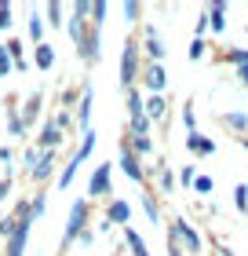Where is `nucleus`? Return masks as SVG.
Listing matches in <instances>:
<instances>
[{
  "instance_id": "obj_18",
  "label": "nucleus",
  "mask_w": 248,
  "mask_h": 256,
  "mask_svg": "<svg viewBox=\"0 0 248 256\" xmlns=\"http://www.w3.org/2000/svg\"><path fill=\"white\" fill-rule=\"evenodd\" d=\"M124 238H128V246H132V256H150V249H146V242H143V234H139V230L124 227Z\"/></svg>"
},
{
  "instance_id": "obj_41",
  "label": "nucleus",
  "mask_w": 248,
  "mask_h": 256,
  "mask_svg": "<svg viewBox=\"0 0 248 256\" xmlns=\"http://www.w3.org/2000/svg\"><path fill=\"white\" fill-rule=\"evenodd\" d=\"M0 256H4V246H0Z\"/></svg>"
},
{
  "instance_id": "obj_20",
  "label": "nucleus",
  "mask_w": 248,
  "mask_h": 256,
  "mask_svg": "<svg viewBox=\"0 0 248 256\" xmlns=\"http://www.w3.org/2000/svg\"><path fill=\"white\" fill-rule=\"evenodd\" d=\"M37 114H40V96H29L26 110H22V124H26V132L33 128V121H37Z\"/></svg>"
},
{
  "instance_id": "obj_33",
  "label": "nucleus",
  "mask_w": 248,
  "mask_h": 256,
  "mask_svg": "<svg viewBox=\"0 0 248 256\" xmlns=\"http://www.w3.org/2000/svg\"><path fill=\"white\" fill-rule=\"evenodd\" d=\"M22 161H26V168H29V172L37 168V161H40V154H37V146H33V150H26V158H22Z\"/></svg>"
},
{
  "instance_id": "obj_1",
  "label": "nucleus",
  "mask_w": 248,
  "mask_h": 256,
  "mask_svg": "<svg viewBox=\"0 0 248 256\" xmlns=\"http://www.w3.org/2000/svg\"><path fill=\"white\" fill-rule=\"evenodd\" d=\"M29 227H33V208L29 202H18L15 205V230H11V238H7V256H22L26 252V238H29Z\"/></svg>"
},
{
  "instance_id": "obj_23",
  "label": "nucleus",
  "mask_w": 248,
  "mask_h": 256,
  "mask_svg": "<svg viewBox=\"0 0 248 256\" xmlns=\"http://www.w3.org/2000/svg\"><path fill=\"white\" fill-rule=\"evenodd\" d=\"M234 205H238L241 212H248V183H238V187H234Z\"/></svg>"
},
{
  "instance_id": "obj_14",
  "label": "nucleus",
  "mask_w": 248,
  "mask_h": 256,
  "mask_svg": "<svg viewBox=\"0 0 248 256\" xmlns=\"http://www.w3.org/2000/svg\"><path fill=\"white\" fill-rule=\"evenodd\" d=\"M186 150H190V154L208 158V154H216V143H212V139H205V136H190V139H186Z\"/></svg>"
},
{
  "instance_id": "obj_38",
  "label": "nucleus",
  "mask_w": 248,
  "mask_h": 256,
  "mask_svg": "<svg viewBox=\"0 0 248 256\" xmlns=\"http://www.w3.org/2000/svg\"><path fill=\"white\" fill-rule=\"evenodd\" d=\"M7 190H11V180H0V202L7 198Z\"/></svg>"
},
{
  "instance_id": "obj_21",
  "label": "nucleus",
  "mask_w": 248,
  "mask_h": 256,
  "mask_svg": "<svg viewBox=\"0 0 248 256\" xmlns=\"http://www.w3.org/2000/svg\"><path fill=\"white\" fill-rule=\"evenodd\" d=\"M223 124H230V132H238L245 139V128H248V114H223Z\"/></svg>"
},
{
  "instance_id": "obj_4",
  "label": "nucleus",
  "mask_w": 248,
  "mask_h": 256,
  "mask_svg": "<svg viewBox=\"0 0 248 256\" xmlns=\"http://www.w3.org/2000/svg\"><path fill=\"white\" fill-rule=\"evenodd\" d=\"M84 230H88V198H80V202H73V208H69V224L62 230V246H73Z\"/></svg>"
},
{
  "instance_id": "obj_31",
  "label": "nucleus",
  "mask_w": 248,
  "mask_h": 256,
  "mask_svg": "<svg viewBox=\"0 0 248 256\" xmlns=\"http://www.w3.org/2000/svg\"><path fill=\"white\" fill-rule=\"evenodd\" d=\"M139 15H143V4H135V0H132V4H124V18H139Z\"/></svg>"
},
{
  "instance_id": "obj_17",
  "label": "nucleus",
  "mask_w": 248,
  "mask_h": 256,
  "mask_svg": "<svg viewBox=\"0 0 248 256\" xmlns=\"http://www.w3.org/2000/svg\"><path fill=\"white\" fill-rule=\"evenodd\" d=\"M205 15L212 22V33H223V15H227V4H208Z\"/></svg>"
},
{
  "instance_id": "obj_12",
  "label": "nucleus",
  "mask_w": 248,
  "mask_h": 256,
  "mask_svg": "<svg viewBox=\"0 0 248 256\" xmlns=\"http://www.w3.org/2000/svg\"><path fill=\"white\" fill-rule=\"evenodd\" d=\"M128 220H132V205H128V202H121V198H117V202H110L106 224H128Z\"/></svg>"
},
{
  "instance_id": "obj_26",
  "label": "nucleus",
  "mask_w": 248,
  "mask_h": 256,
  "mask_svg": "<svg viewBox=\"0 0 248 256\" xmlns=\"http://www.w3.org/2000/svg\"><path fill=\"white\" fill-rule=\"evenodd\" d=\"M11 70H15V59H11V52H7V44H0V74H11Z\"/></svg>"
},
{
  "instance_id": "obj_5",
  "label": "nucleus",
  "mask_w": 248,
  "mask_h": 256,
  "mask_svg": "<svg viewBox=\"0 0 248 256\" xmlns=\"http://www.w3.org/2000/svg\"><path fill=\"white\" fill-rule=\"evenodd\" d=\"M172 234L179 238V242H186V252H201V249H205V242H201V234H197V230H194L190 224H186L183 216H179V220L172 224Z\"/></svg>"
},
{
  "instance_id": "obj_25",
  "label": "nucleus",
  "mask_w": 248,
  "mask_h": 256,
  "mask_svg": "<svg viewBox=\"0 0 248 256\" xmlns=\"http://www.w3.org/2000/svg\"><path fill=\"white\" fill-rule=\"evenodd\" d=\"M143 208H146V220H150V224H157V220H161V208H157V202H153L150 194H143Z\"/></svg>"
},
{
  "instance_id": "obj_3",
  "label": "nucleus",
  "mask_w": 248,
  "mask_h": 256,
  "mask_svg": "<svg viewBox=\"0 0 248 256\" xmlns=\"http://www.w3.org/2000/svg\"><path fill=\"white\" fill-rule=\"evenodd\" d=\"M139 77H143V70H139V37H124V48H121V84L132 88Z\"/></svg>"
},
{
  "instance_id": "obj_40",
  "label": "nucleus",
  "mask_w": 248,
  "mask_h": 256,
  "mask_svg": "<svg viewBox=\"0 0 248 256\" xmlns=\"http://www.w3.org/2000/svg\"><path fill=\"white\" fill-rule=\"evenodd\" d=\"M241 146H248V136H245V139H241Z\"/></svg>"
},
{
  "instance_id": "obj_27",
  "label": "nucleus",
  "mask_w": 248,
  "mask_h": 256,
  "mask_svg": "<svg viewBox=\"0 0 248 256\" xmlns=\"http://www.w3.org/2000/svg\"><path fill=\"white\" fill-rule=\"evenodd\" d=\"M205 52H208V40H205V37H194V44H190V59H205Z\"/></svg>"
},
{
  "instance_id": "obj_39",
  "label": "nucleus",
  "mask_w": 248,
  "mask_h": 256,
  "mask_svg": "<svg viewBox=\"0 0 248 256\" xmlns=\"http://www.w3.org/2000/svg\"><path fill=\"white\" fill-rule=\"evenodd\" d=\"M238 77H241L245 84H248V66H238Z\"/></svg>"
},
{
  "instance_id": "obj_29",
  "label": "nucleus",
  "mask_w": 248,
  "mask_h": 256,
  "mask_svg": "<svg viewBox=\"0 0 248 256\" xmlns=\"http://www.w3.org/2000/svg\"><path fill=\"white\" fill-rule=\"evenodd\" d=\"M48 22H51V26L62 22V4H48Z\"/></svg>"
},
{
  "instance_id": "obj_9",
  "label": "nucleus",
  "mask_w": 248,
  "mask_h": 256,
  "mask_svg": "<svg viewBox=\"0 0 248 256\" xmlns=\"http://www.w3.org/2000/svg\"><path fill=\"white\" fill-rule=\"evenodd\" d=\"M62 136H66V132H62V128H58L55 121H48V124H44V128H40V136H37V143H40V150H55L58 143H62Z\"/></svg>"
},
{
  "instance_id": "obj_15",
  "label": "nucleus",
  "mask_w": 248,
  "mask_h": 256,
  "mask_svg": "<svg viewBox=\"0 0 248 256\" xmlns=\"http://www.w3.org/2000/svg\"><path fill=\"white\" fill-rule=\"evenodd\" d=\"M33 52H37V70H51V66H55V48H51L48 40L37 44Z\"/></svg>"
},
{
  "instance_id": "obj_7",
  "label": "nucleus",
  "mask_w": 248,
  "mask_h": 256,
  "mask_svg": "<svg viewBox=\"0 0 248 256\" xmlns=\"http://www.w3.org/2000/svg\"><path fill=\"white\" fill-rule=\"evenodd\" d=\"M113 187H110V165H99L95 172H91L88 180V198H106Z\"/></svg>"
},
{
  "instance_id": "obj_32",
  "label": "nucleus",
  "mask_w": 248,
  "mask_h": 256,
  "mask_svg": "<svg viewBox=\"0 0 248 256\" xmlns=\"http://www.w3.org/2000/svg\"><path fill=\"white\" fill-rule=\"evenodd\" d=\"M29 208H33V220H37V216H44V194L29 198Z\"/></svg>"
},
{
  "instance_id": "obj_16",
  "label": "nucleus",
  "mask_w": 248,
  "mask_h": 256,
  "mask_svg": "<svg viewBox=\"0 0 248 256\" xmlns=\"http://www.w3.org/2000/svg\"><path fill=\"white\" fill-rule=\"evenodd\" d=\"M88 121H91V84L80 88V128L88 132Z\"/></svg>"
},
{
  "instance_id": "obj_28",
  "label": "nucleus",
  "mask_w": 248,
  "mask_h": 256,
  "mask_svg": "<svg viewBox=\"0 0 248 256\" xmlns=\"http://www.w3.org/2000/svg\"><path fill=\"white\" fill-rule=\"evenodd\" d=\"M212 187H216L212 176H197V180H194V190H197V194H212Z\"/></svg>"
},
{
  "instance_id": "obj_11",
  "label": "nucleus",
  "mask_w": 248,
  "mask_h": 256,
  "mask_svg": "<svg viewBox=\"0 0 248 256\" xmlns=\"http://www.w3.org/2000/svg\"><path fill=\"white\" fill-rule=\"evenodd\" d=\"M143 48H146V55H150L153 62H161V59H164V44H161V33L153 30V26L146 30V37H143Z\"/></svg>"
},
{
  "instance_id": "obj_2",
  "label": "nucleus",
  "mask_w": 248,
  "mask_h": 256,
  "mask_svg": "<svg viewBox=\"0 0 248 256\" xmlns=\"http://www.w3.org/2000/svg\"><path fill=\"white\" fill-rule=\"evenodd\" d=\"M91 150H95V132H91V128H88V132L84 136H80V146H77V154L73 158H69V165L62 168V172H58V187H69V183H73V176H77V168L80 165H84V161L91 158Z\"/></svg>"
},
{
  "instance_id": "obj_37",
  "label": "nucleus",
  "mask_w": 248,
  "mask_h": 256,
  "mask_svg": "<svg viewBox=\"0 0 248 256\" xmlns=\"http://www.w3.org/2000/svg\"><path fill=\"white\" fill-rule=\"evenodd\" d=\"M11 158H15V154H11L7 146H0V165H7V172H11Z\"/></svg>"
},
{
  "instance_id": "obj_8",
  "label": "nucleus",
  "mask_w": 248,
  "mask_h": 256,
  "mask_svg": "<svg viewBox=\"0 0 248 256\" xmlns=\"http://www.w3.org/2000/svg\"><path fill=\"white\" fill-rule=\"evenodd\" d=\"M55 165H58V154H55V150H40V161H37V168L29 172V176H33V183H44V180H48L51 172H55Z\"/></svg>"
},
{
  "instance_id": "obj_6",
  "label": "nucleus",
  "mask_w": 248,
  "mask_h": 256,
  "mask_svg": "<svg viewBox=\"0 0 248 256\" xmlns=\"http://www.w3.org/2000/svg\"><path fill=\"white\" fill-rule=\"evenodd\" d=\"M143 84H146L150 96H164V84H168V77H164V66H161V62H150V66L143 70Z\"/></svg>"
},
{
  "instance_id": "obj_22",
  "label": "nucleus",
  "mask_w": 248,
  "mask_h": 256,
  "mask_svg": "<svg viewBox=\"0 0 248 256\" xmlns=\"http://www.w3.org/2000/svg\"><path fill=\"white\" fill-rule=\"evenodd\" d=\"M29 37H33V48H37V44H44V18L37 15V11L29 15Z\"/></svg>"
},
{
  "instance_id": "obj_24",
  "label": "nucleus",
  "mask_w": 248,
  "mask_h": 256,
  "mask_svg": "<svg viewBox=\"0 0 248 256\" xmlns=\"http://www.w3.org/2000/svg\"><path fill=\"white\" fill-rule=\"evenodd\" d=\"M183 121H186V139L197 136V118H194V106H190V102L183 106Z\"/></svg>"
},
{
  "instance_id": "obj_35",
  "label": "nucleus",
  "mask_w": 248,
  "mask_h": 256,
  "mask_svg": "<svg viewBox=\"0 0 248 256\" xmlns=\"http://www.w3.org/2000/svg\"><path fill=\"white\" fill-rule=\"evenodd\" d=\"M168 256H183V249H179V238H175V234H168Z\"/></svg>"
},
{
  "instance_id": "obj_10",
  "label": "nucleus",
  "mask_w": 248,
  "mask_h": 256,
  "mask_svg": "<svg viewBox=\"0 0 248 256\" xmlns=\"http://www.w3.org/2000/svg\"><path fill=\"white\" fill-rule=\"evenodd\" d=\"M121 168H124V176H128V180L143 183V165H139V158H135L128 146H121Z\"/></svg>"
},
{
  "instance_id": "obj_36",
  "label": "nucleus",
  "mask_w": 248,
  "mask_h": 256,
  "mask_svg": "<svg viewBox=\"0 0 248 256\" xmlns=\"http://www.w3.org/2000/svg\"><path fill=\"white\" fill-rule=\"evenodd\" d=\"M179 180H183V187H186V183H194V180H197V172H194V165H186Z\"/></svg>"
},
{
  "instance_id": "obj_13",
  "label": "nucleus",
  "mask_w": 248,
  "mask_h": 256,
  "mask_svg": "<svg viewBox=\"0 0 248 256\" xmlns=\"http://www.w3.org/2000/svg\"><path fill=\"white\" fill-rule=\"evenodd\" d=\"M143 106H146V118H150V124H153V121H161V118H164L168 102H164V96H146Z\"/></svg>"
},
{
  "instance_id": "obj_34",
  "label": "nucleus",
  "mask_w": 248,
  "mask_h": 256,
  "mask_svg": "<svg viewBox=\"0 0 248 256\" xmlns=\"http://www.w3.org/2000/svg\"><path fill=\"white\" fill-rule=\"evenodd\" d=\"M161 190H175V180H172L168 168H161Z\"/></svg>"
},
{
  "instance_id": "obj_30",
  "label": "nucleus",
  "mask_w": 248,
  "mask_h": 256,
  "mask_svg": "<svg viewBox=\"0 0 248 256\" xmlns=\"http://www.w3.org/2000/svg\"><path fill=\"white\" fill-rule=\"evenodd\" d=\"M11 26V4H0V33Z\"/></svg>"
},
{
  "instance_id": "obj_19",
  "label": "nucleus",
  "mask_w": 248,
  "mask_h": 256,
  "mask_svg": "<svg viewBox=\"0 0 248 256\" xmlns=\"http://www.w3.org/2000/svg\"><path fill=\"white\" fill-rule=\"evenodd\" d=\"M7 132L11 136H26V124H22V114L15 110V102H7Z\"/></svg>"
}]
</instances>
